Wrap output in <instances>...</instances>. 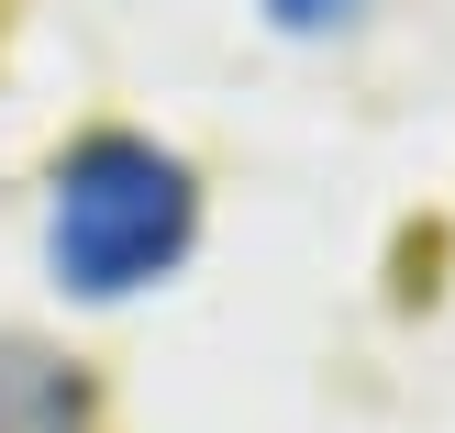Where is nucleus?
<instances>
[{
	"label": "nucleus",
	"mask_w": 455,
	"mask_h": 433,
	"mask_svg": "<svg viewBox=\"0 0 455 433\" xmlns=\"http://www.w3.org/2000/svg\"><path fill=\"white\" fill-rule=\"evenodd\" d=\"M200 234V178L156 133H78L56 156V200H44V267L67 301H133L156 289Z\"/></svg>",
	"instance_id": "1"
},
{
	"label": "nucleus",
	"mask_w": 455,
	"mask_h": 433,
	"mask_svg": "<svg viewBox=\"0 0 455 433\" xmlns=\"http://www.w3.org/2000/svg\"><path fill=\"white\" fill-rule=\"evenodd\" d=\"M0 433H89V378L34 333L0 345Z\"/></svg>",
	"instance_id": "2"
},
{
	"label": "nucleus",
	"mask_w": 455,
	"mask_h": 433,
	"mask_svg": "<svg viewBox=\"0 0 455 433\" xmlns=\"http://www.w3.org/2000/svg\"><path fill=\"white\" fill-rule=\"evenodd\" d=\"M267 12H278V22H289V34H323V22H345V12H355V0H267Z\"/></svg>",
	"instance_id": "3"
}]
</instances>
